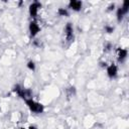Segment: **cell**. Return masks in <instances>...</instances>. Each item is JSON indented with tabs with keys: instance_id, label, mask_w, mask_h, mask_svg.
Returning <instances> with one entry per match:
<instances>
[{
	"instance_id": "6da1fadb",
	"label": "cell",
	"mask_w": 129,
	"mask_h": 129,
	"mask_svg": "<svg viewBox=\"0 0 129 129\" xmlns=\"http://www.w3.org/2000/svg\"><path fill=\"white\" fill-rule=\"evenodd\" d=\"M24 102H25L27 108L30 110V112H32L34 114H41L44 112V106L41 103L33 100L32 98L26 99V100H24Z\"/></svg>"
},
{
	"instance_id": "7a4b0ae2",
	"label": "cell",
	"mask_w": 129,
	"mask_h": 129,
	"mask_svg": "<svg viewBox=\"0 0 129 129\" xmlns=\"http://www.w3.org/2000/svg\"><path fill=\"white\" fill-rule=\"evenodd\" d=\"M13 92L22 100H26L29 98H32V92L29 89H26L22 87L21 85H15L13 87Z\"/></svg>"
},
{
	"instance_id": "3957f363",
	"label": "cell",
	"mask_w": 129,
	"mask_h": 129,
	"mask_svg": "<svg viewBox=\"0 0 129 129\" xmlns=\"http://www.w3.org/2000/svg\"><path fill=\"white\" fill-rule=\"evenodd\" d=\"M129 12V1H124L120 7L116 9V18L118 22H121Z\"/></svg>"
},
{
	"instance_id": "277c9868",
	"label": "cell",
	"mask_w": 129,
	"mask_h": 129,
	"mask_svg": "<svg viewBox=\"0 0 129 129\" xmlns=\"http://www.w3.org/2000/svg\"><path fill=\"white\" fill-rule=\"evenodd\" d=\"M40 8H41V3L38 2V1H33L32 3L29 4V6H28V13H29V16L32 18V20L36 19Z\"/></svg>"
},
{
	"instance_id": "5b68a950",
	"label": "cell",
	"mask_w": 129,
	"mask_h": 129,
	"mask_svg": "<svg viewBox=\"0 0 129 129\" xmlns=\"http://www.w3.org/2000/svg\"><path fill=\"white\" fill-rule=\"evenodd\" d=\"M64 37H66V40L68 42H73L74 39H75V29H74V25L72 22H68L66 25H64Z\"/></svg>"
},
{
	"instance_id": "8992f818",
	"label": "cell",
	"mask_w": 129,
	"mask_h": 129,
	"mask_svg": "<svg viewBox=\"0 0 129 129\" xmlns=\"http://www.w3.org/2000/svg\"><path fill=\"white\" fill-rule=\"evenodd\" d=\"M28 31H29V34H30V36H31L32 38L35 37V36L40 32V26H39V24L36 22V20H31V21L29 22Z\"/></svg>"
},
{
	"instance_id": "52a82bcc",
	"label": "cell",
	"mask_w": 129,
	"mask_h": 129,
	"mask_svg": "<svg viewBox=\"0 0 129 129\" xmlns=\"http://www.w3.org/2000/svg\"><path fill=\"white\" fill-rule=\"evenodd\" d=\"M128 56V50L123 47L116 48V58L119 62H124Z\"/></svg>"
},
{
	"instance_id": "ba28073f",
	"label": "cell",
	"mask_w": 129,
	"mask_h": 129,
	"mask_svg": "<svg viewBox=\"0 0 129 129\" xmlns=\"http://www.w3.org/2000/svg\"><path fill=\"white\" fill-rule=\"evenodd\" d=\"M107 76L110 79H115L118 75V66L116 63H110L106 67Z\"/></svg>"
},
{
	"instance_id": "9c48e42d",
	"label": "cell",
	"mask_w": 129,
	"mask_h": 129,
	"mask_svg": "<svg viewBox=\"0 0 129 129\" xmlns=\"http://www.w3.org/2000/svg\"><path fill=\"white\" fill-rule=\"evenodd\" d=\"M68 6H69V8H70L71 10H73V11H75V12H79V11H81L82 8H83V2L80 1V0H71V1L69 2Z\"/></svg>"
},
{
	"instance_id": "30bf717a",
	"label": "cell",
	"mask_w": 129,
	"mask_h": 129,
	"mask_svg": "<svg viewBox=\"0 0 129 129\" xmlns=\"http://www.w3.org/2000/svg\"><path fill=\"white\" fill-rule=\"evenodd\" d=\"M57 14L59 16H61V17H68L70 15L68 8H62V7H60V8L57 9Z\"/></svg>"
},
{
	"instance_id": "8fae6325",
	"label": "cell",
	"mask_w": 129,
	"mask_h": 129,
	"mask_svg": "<svg viewBox=\"0 0 129 129\" xmlns=\"http://www.w3.org/2000/svg\"><path fill=\"white\" fill-rule=\"evenodd\" d=\"M67 95L68 97H73L76 95V88L75 87H70L69 89H67Z\"/></svg>"
},
{
	"instance_id": "7c38bea8",
	"label": "cell",
	"mask_w": 129,
	"mask_h": 129,
	"mask_svg": "<svg viewBox=\"0 0 129 129\" xmlns=\"http://www.w3.org/2000/svg\"><path fill=\"white\" fill-rule=\"evenodd\" d=\"M26 67H27V69H28V70H30V71H35V68H36L35 62H34L33 60H28V61H27Z\"/></svg>"
},
{
	"instance_id": "4fadbf2b",
	"label": "cell",
	"mask_w": 129,
	"mask_h": 129,
	"mask_svg": "<svg viewBox=\"0 0 129 129\" xmlns=\"http://www.w3.org/2000/svg\"><path fill=\"white\" fill-rule=\"evenodd\" d=\"M114 29H115L114 26H111V25H105V27H104V30L106 33H112L114 31Z\"/></svg>"
},
{
	"instance_id": "5bb4252c",
	"label": "cell",
	"mask_w": 129,
	"mask_h": 129,
	"mask_svg": "<svg viewBox=\"0 0 129 129\" xmlns=\"http://www.w3.org/2000/svg\"><path fill=\"white\" fill-rule=\"evenodd\" d=\"M112 48H113L112 43H110V42L105 43V45H104V50H105V51H110Z\"/></svg>"
},
{
	"instance_id": "9a60e30c",
	"label": "cell",
	"mask_w": 129,
	"mask_h": 129,
	"mask_svg": "<svg viewBox=\"0 0 129 129\" xmlns=\"http://www.w3.org/2000/svg\"><path fill=\"white\" fill-rule=\"evenodd\" d=\"M114 9H115V4H111L108 8V10H114Z\"/></svg>"
},
{
	"instance_id": "2e32d148",
	"label": "cell",
	"mask_w": 129,
	"mask_h": 129,
	"mask_svg": "<svg viewBox=\"0 0 129 129\" xmlns=\"http://www.w3.org/2000/svg\"><path fill=\"white\" fill-rule=\"evenodd\" d=\"M28 129H38L36 126H34V125H30L29 127H28Z\"/></svg>"
},
{
	"instance_id": "e0dca14e",
	"label": "cell",
	"mask_w": 129,
	"mask_h": 129,
	"mask_svg": "<svg viewBox=\"0 0 129 129\" xmlns=\"http://www.w3.org/2000/svg\"><path fill=\"white\" fill-rule=\"evenodd\" d=\"M20 129H26V128H20Z\"/></svg>"
}]
</instances>
